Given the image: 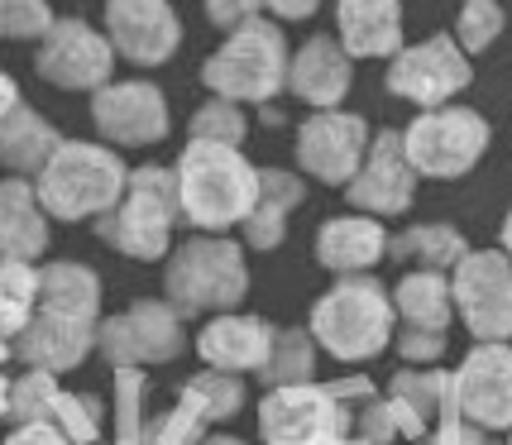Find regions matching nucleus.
I'll return each mask as SVG.
<instances>
[{
    "instance_id": "obj_23",
    "label": "nucleus",
    "mask_w": 512,
    "mask_h": 445,
    "mask_svg": "<svg viewBox=\"0 0 512 445\" xmlns=\"http://www.w3.org/2000/svg\"><path fill=\"white\" fill-rule=\"evenodd\" d=\"M48 211L39 206L34 187L24 178L0 182V259H20L29 264L48 245Z\"/></svg>"
},
{
    "instance_id": "obj_27",
    "label": "nucleus",
    "mask_w": 512,
    "mask_h": 445,
    "mask_svg": "<svg viewBox=\"0 0 512 445\" xmlns=\"http://www.w3.org/2000/svg\"><path fill=\"white\" fill-rule=\"evenodd\" d=\"M393 422H398L402 436H422L426 422L441 412L450 422V379L436 374V369H412V374H398L393 379Z\"/></svg>"
},
{
    "instance_id": "obj_32",
    "label": "nucleus",
    "mask_w": 512,
    "mask_h": 445,
    "mask_svg": "<svg viewBox=\"0 0 512 445\" xmlns=\"http://www.w3.org/2000/svg\"><path fill=\"white\" fill-rule=\"evenodd\" d=\"M240 398H245L240 379H235V374H221V369H211V374H201V379H192L182 388V402L197 412L201 422H221V417H230V412L240 407Z\"/></svg>"
},
{
    "instance_id": "obj_35",
    "label": "nucleus",
    "mask_w": 512,
    "mask_h": 445,
    "mask_svg": "<svg viewBox=\"0 0 512 445\" xmlns=\"http://www.w3.org/2000/svg\"><path fill=\"white\" fill-rule=\"evenodd\" d=\"M53 402H58V383H53V374H44V369L24 374L20 383H10V417L20 426L48 422V417H53Z\"/></svg>"
},
{
    "instance_id": "obj_3",
    "label": "nucleus",
    "mask_w": 512,
    "mask_h": 445,
    "mask_svg": "<svg viewBox=\"0 0 512 445\" xmlns=\"http://www.w3.org/2000/svg\"><path fill=\"white\" fill-rule=\"evenodd\" d=\"M288 63L292 53L283 29L268 20H249L201 63V82L235 106L240 101H273L288 87Z\"/></svg>"
},
{
    "instance_id": "obj_25",
    "label": "nucleus",
    "mask_w": 512,
    "mask_h": 445,
    "mask_svg": "<svg viewBox=\"0 0 512 445\" xmlns=\"http://www.w3.org/2000/svg\"><path fill=\"white\" fill-rule=\"evenodd\" d=\"M58 144H63V134L39 111H29L24 101L0 115V163L15 168V173H39L48 158L58 154Z\"/></svg>"
},
{
    "instance_id": "obj_40",
    "label": "nucleus",
    "mask_w": 512,
    "mask_h": 445,
    "mask_svg": "<svg viewBox=\"0 0 512 445\" xmlns=\"http://www.w3.org/2000/svg\"><path fill=\"white\" fill-rule=\"evenodd\" d=\"M436 445H498V441H489L484 431H474V426H465V422H446L436 431Z\"/></svg>"
},
{
    "instance_id": "obj_21",
    "label": "nucleus",
    "mask_w": 512,
    "mask_h": 445,
    "mask_svg": "<svg viewBox=\"0 0 512 445\" xmlns=\"http://www.w3.org/2000/svg\"><path fill=\"white\" fill-rule=\"evenodd\" d=\"M335 24L350 58H393L402 44V0H340Z\"/></svg>"
},
{
    "instance_id": "obj_9",
    "label": "nucleus",
    "mask_w": 512,
    "mask_h": 445,
    "mask_svg": "<svg viewBox=\"0 0 512 445\" xmlns=\"http://www.w3.org/2000/svg\"><path fill=\"white\" fill-rule=\"evenodd\" d=\"M259 431L268 445H340L350 431V412L312 383L273 388L259 412Z\"/></svg>"
},
{
    "instance_id": "obj_34",
    "label": "nucleus",
    "mask_w": 512,
    "mask_h": 445,
    "mask_svg": "<svg viewBox=\"0 0 512 445\" xmlns=\"http://www.w3.org/2000/svg\"><path fill=\"white\" fill-rule=\"evenodd\" d=\"M503 5L498 0H465L460 5V20H455V44L465 53H484V48L503 34Z\"/></svg>"
},
{
    "instance_id": "obj_14",
    "label": "nucleus",
    "mask_w": 512,
    "mask_h": 445,
    "mask_svg": "<svg viewBox=\"0 0 512 445\" xmlns=\"http://www.w3.org/2000/svg\"><path fill=\"white\" fill-rule=\"evenodd\" d=\"M91 120H96L101 139L144 149L168 134V96L154 82H106L91 101Z\"/></svg>"
},
{
    "instance_id": "obj_8",
    "label": "nucleus",
    "mask_w": 512,
    "mask_h": 445,
    "mask_svg": "<svg viewBox=\"0 0 512 445\" xmlns=\"http://www.w3.org/2000/svg\"><path fill=\"white\" fill-rule=\"evenodd\" d=\"M474 67H469V53L450 34H436V39H422L412 48H398L393 63H388V91L422 106V111H436L446 106L455 91L469 87Z\"/></svg>"
},
{
    "instance_id": "obj_10",
    "label": "nucleus",
    "mask_w": 512,
    "mask_h": 445,
    "mask_svg": "<svg viewBox=\"0 0 512 445\" xmlns=\"http://www.w3.org/2000/svg\"><path fill=\"white\" fill-rule=\"evenodd\" d=\"M39 77L63 91H101L111 82L115 48L106 34H96L82 20H53L44 39H39Z\"/></svg>"
},
{
    "instance_id": "obj_39",
    "label": "nucleus",
    "mask_w": 512,
    "mask_h": 445,
    "mask_svg": "<svg viewBox=\"0 0 512 445\" xmlns=\"http://www.w3.org/2000/svg\"><path fill=\"white\" fill-rule=\"evenodd\" d=\"M259 10H264V0H206V20L225 29V34H235L240 24L259 20Z\"/></svg>"
},
{
    "instance_id": "obj_4",
    "label": "nucleus",
    "mask_w": 512,
    "mask_h": 445,
    "mask_svg": "<svg viewBox=\"0 0 512 445\" xmlns=\"http://www.w3.org/2000/svg\"><path fill=\"white\" fill-rule=\"evenodd\" d=\"M178 216V173L173 168H134L125 182V197L106 216H96V230L106 245H115L130 259H158V254H168V235H173Z\"/></svg>"
},
{
    "instance_id": "obj_47",
    "label": "nucleus",
    "mask_w": 512,
    "mask_h": 445,
    "mask_svg": "<svg viewBox=\"0 0 512 445\" xmlns=\"http://www.w3.org/2000/svg\"><path fill=\"white\" fill-rule=\"evenodd\" d=\"M0 15H5V0H0Z\"/></svg>"
},
{
    "instance_id": "obj_29",
    "label": "nucleus",
    "mask_w": 512,
    "mask_h": 445,
    "mask_svg": "<svg viewBox=\"0 0 512 445\" xmlns=\"http://www.w3.org/2000/svg\"><path fill=\"white\" fill-rule=\"evenodd\" d=\"M469 249L460 240V230H450V225H412L407 235L393 240V259L402 264H422L426 273H441V268L460 264Z\"/></svg>"
},
{
    "instance_id": "obj_18",
    "label": "nucleus",
    "mask_w": 512,
    "mask_h": 445,
    "mask_svg": "<svg viewBox=\"0 0 512 445\" xmlns=\"http://www.w3.org/2000/svg\"><path fill=\"white\" fill-rule=\"evenodd\" d=\"M398 350L407 359H436L446 350V321H450V288L441 273H412L398 283Z\"/></svg>"
},
{
    "instance_id": "obj_41",
    "label": "nucleus",
    "mask_w": 512,
    "mask_h": 445,
    "mask_svg": "<svg viewBox=\"0 0 512 445\" xmlns=\"http://www.w3.org/2000/svg\"><path fill=\"white\" fill-rule=\"evenodd\" d=\"M10 445H67V436L53 431L48 422H34V426H20V431L10 436Z\"/></svg>"
},
{
    "instance_id": "obj_38",
    "label": "nucleus",
    "mask_w": 512,
    "mask_h": 445,
    "mask_svg": "<svg viewBox=\"0 0 512 445\" xmlns=\"http://www.w3.org/2000/svg\"><path fill=\"white\" fill-rule=\"evenodd\" d=\"M393 431H398V422H393V407H388V402H364V407H359L355 445H388Z\"/></svg>"
},
{
    "instance_id": "obj_19",
    "label": "nucleus",
    "mask_w": 512,
    "mask_h": 445,
    "mask_svg": "<svg viewBox=\"0 0 512 445\" xmlns=\"http://www.w3.org/2000/svg\"><path fill=\"white\" fill-rule=\"evenodd\" d=\"M355 82V67H350V53L326 39V34H316L307 44L292 53L288 63V87L297 101H307L316 111H335L340 101H345V91Z\"/></svg>"
},
{
    "instance_id": "obj_6",
    "label": "nucleus",
    "mask_w": 512,
    "mask_h": 445,
    "mask_svg": "<svg viewBox=\"0 0 512 445\" xmlns=\"http://www.w3.org/2000/svg\"><path fill=\"white\" fill-rule=\"evenodd\" d=\"M489 149V120L469 106L422 111L402 130V154L422 178H460Z\"/></svg>"
},
{
    "instance_id": "obj_43",
    "label": "nucleus",
    "mask_w": 512,
    "mask_h": 445,
    "mask_svg": "<svg viewBox=\"0 0 512 445\" xmlns=\"http://www.w3.org/2000/svg\"><path fill=\"white\" fill-rule=\"evenodd\" d=\"M15 106H20V87H15V77H10V72H0V115L15 111Z\"/></svg>"
},
{
    "instance_id": "obj_45",
    "label": "nucleus",
    "mask_w": 512,
    "mask_h": 445,
    "mask_svg": "<svg viewBox=\"0 0 512 445\" xmlns=\"http://www.w3.org/2000/svg\"><path fill=\"white\" fill-rule=\"evenodd\" d=\"M503 245H508V254H512V211H508V221H503Z\"/></svg>"
},
{
    "instance_id": "obj_17",
    "label": "nucleus",
    "mask_w": 512,
    "mask_h": 445,
    "mask_svg": "<svg viewBox=\"0 0 512 445\" xmlns=\"http://www.w3.org/2000/svg\"><path fill=\"white\" fill-rule=\"evenodd\" d=\"M96 345H101V355L111 359L115 369L158 364V359H173L182 350V326L163 302H139L125 316L106 321L96 331Z\"/></svg>"
},
{
    "instance_id": "obj_12",
    "label": "nucleus",
    "mask_w": 512,
    "mask_h": 445,
    "mask_svg": "<svg viewBox=\"0 0 512 445\" xmlns=\"http://www.w3.org/2000/svg\"><path fill=\"white\" fill-rule=\"evenodd\" d=\"M374 134L369 125L350 111H316L302 130H297V163L312 173V178L345 187L359 173V163L369 154Z\"/></svg>"
},
{
    "instance_id": "obj_36",
    "label": "nucleus",
    "mask_w": 512,
    "mask_h": 445,
    "mask_svg": "<svg viewBox=\"0 0 512 445\" xmlns=\"http://www.w3.org/2000/svg\"><path fill=\"white\" fill-rule=\"evenodd\" d=\"M48 426H53V431H63L67 441L87 445V441H96V436H101V407H96L91 398H72V393H58Z\"/></svg>"
},
{
    "instance_id": "obj_33",
    "label": "nucleus",
    "mask_w": 512,
    "mask_h": 445,
    "mask_svg": "<svg viewBox=\"0 0 512 445\" xmlns=\"http://www.w3.org/2000/svg\"><path fill=\"white\" fill-rule=\"evenodd\" d=\"M245 130H249L245 111H240L235 101H225V96L206 101V106L192 115V139H201V144H230V149H240Z\"/></svg>"
},
{
    "instance_id": "obj_2",
    "label": "nucleus",
    "mask_w": 512,
    "mask_h": 445,
    "mask_svg": "<svg viewBox=\"0 0 512 445\" xmlns=\"http://www.w3.org/2000/svg\"><path fill=\"white\" fill-rule=\"evenodd\" d=\"M125 182H130V168L120 163L115 149L63 139L58 154L39 168L34 197H39L48 216L82 221V216H106L115 201L125 197Z\"/></svg>"
},
{
    "instance_id": "obj_42",
    "label": "nucleus",
    "mask_w": 512,
    "mask_h": 445,
    "mask_svg": "<svg viewBox=\"0 0 512 445\" xmlns=\"http://www.w3.org/2000/svg\"><path fill=\"white\" fill-rule=\"evenodd\" d=\"M264 5L278 15V20H307L321 0H264Z\"/></svg>"
},
{
    "instance_id": "obj_20",
    "label": "nucleus",
    "mask_w": 512,
    "mask_h": 445,
    "mask_svg": "<svg viewBox=\"0 0 512 445\" xmlns=\"http://www.w3.org/2000/svg\"><path fill=\"white\" fill-rule=\"evenodd\" d=\"M91 345H96V331L91 321H77V316L63 312H39L29 316V326L15 340V355L29 364V369H44V374H63L72 364H82Z\"/></svg>"
},
{
    "instance_id": "obj_11",
    "label": "nucleus",
    "mask_w": 512,
    "mask_h": 445,
    "mask_svg": "<svg viewBox=\"0 0 512 445\" xmlns=\"http://www.w3.org/2000/svg\"><path fill=\"white\" fill-rule=\"evenodd\" d=\"M450 297L460 302L469 331L479 340H508L512 335V264L508 254H465L455 264V283H450Z\"/></svg>"
},
{
    "instance_id": "obj_31",
    "label": "nucleus",
    "mask_w": 512,
    "mask_h": 445,
    "mask_svg": "<svg viewBox=\"0 0 512 445\" xmlns=\"http://www.w3.org/2000/svg\"><path fill=\"white\" fill-rule=\"evenodd\" d=\"M312 335L307 331H273V350H268L264 359V374L273 388H297V383H307L312 379Z\"/></svg>"
},
{
    "instance_id": "obj_28",
    "label": "nucleus",
    "mask_w": 512,
    "mask_h": 445,
    "mask_svg": "<svg viewBox=\"0 0 512 445\" xmlns=\"http://www.w3.org/2000/svg\"><path fill=\"white\" fill-rule=\"evenodd\" d=\"M39 302H44V312H63V316H77V321H91V326H96L101 283H96V273L82 264H48L44 273H39Z\"/></svg>"
},
{
    "instance_id": "obj_26",
    "label": "nucleus",
    "mask_w": 512,
    "mask_h": 445,
    "mask_svg": "<svg viewBox=\"0 0 512 445\" xmlns=\"http://www.w3.org/2000/svg\"><path fill=\"white\" fill-rule=\"evenodd\" d=\"M307 197L302 178H292L283 168H259V201L245 216V240L254 249H273L288 235V211Z\"/></svg>"
},
{
    "instance_id": "obj_30",
    "label": "nucleus",
    "mask_w": 512,
    "mask_h": 445,
    "mask_svg": "<svg viewBox=\"0 0 512 445\" xmlns=\"http://www.w3.org/2000/svg\"><path fill=\"white\" fill-rule=\"evenodd\" d=\"M39 307V273L20 259H0V340L20 335Z\"/></svg>"
},
{
    "instance_id": "obj_1",
    "label": "nucleus",
    "mask_w": 512,
    "mask_h": 445,
    "mask_svg": "<svg viewBox=\"0 0 512 445\" xmlns=\"http://www.w3.org/2000/svg\"><path fill=\"white\" fill-rule=\"evenodd\" d=\"M178 201L182 216L201 230H230L245 225L259 201V168L230 144H201L192 139L178 158Z\"/></svg>"
},
{
    "instance_id": "obj_46",
    "label": "nucleus",
    "mask_w": 512,
    "mask_h": 445,
    "mask_svg": "<svg viewBox=\"0 0 512 445\" xmlns=\"http://www.w3.org/2000/svg\"><path fill=\"white\" fill-rule=\"evenodd\" d=\"M206 445H245V441H230V436H216V441H206Z\"/></svg>"
},
{
    "instance_id": "obj_16",
    "label": "nucleus",
    "mask_w": 512,
    "mask_h": 445,
    "mask_svg": "<svg viewBox=\"0 0 512 445\" xmlns=\"http://www.w3.org/2000/svg\"><path fill=\"white\" fill-rule=\"evenodd\" d=\"M450 412L479 426H512V350L479 345L450 379Z\"/></svg>"
},
{
    "instance_id": "obj_24",
    "label": "nucleus",
    "mask_w": 512,
    "mask_h": 445,
    "mask_svg": "<svg viewBox=\"0 0 512 445\" xmlns=\"http://www.w3.org/2000/svg\"><path fill=\"white\" fill-rule=\"evenodd\" d=\"M383 249H388V235L369 216H340V221L321 225L316 235V259L335 273H359V268L379 264Z\"/></svg>"
},
{
    "instance_id": "obj_22",
    "label": "nucleus",
    "mask_w": 512,
    "mask_h": 445,
    "mask_svg": "<svg viewBox=\"0 0 512 445\" xmlns=\"http://www.w3.org/2000/svg\"><path fill=\"white\" fill-rule=\"evenodd\" d=\"M201 359L221 374H240V369H264L268 350H273V331L254 316H221L211 321L197 340Z\"/></svg>"
},
{
    "instance_id": "obj_5",
    "label": "nucleus",
    "mask_w": 512,
    "mask_h": 445,
    "mask_svg": "<svg viewBox=\"0 0 512 445\" xmlns=\"http://www.w3.org/2000/svg\"><path fill=\"white\" fill-rule=\"evenodd\" d=\"M388 331H393V302L383 297L374 278H345L312 312V335L335 359L379 355L388 345Z\"/></svg>"
},
{
    "instance_id": "obj_7",
    "label": "nucleus",
    "mask_w": 512,
    "mask_h": 445,
    "mask_svg": "<svg viewBox=\"0 0 512 445\" xmlns=\"http://www.w3.org/2000/svg\"><path fill=\"white\" fill-rule=\"evenodd\" d=\"M249 288L245 254L230 240H187L168 264V297L178 312L235 307Z\"/></svg>"
},
{
    "instance_id": "obj_13",
    "label": "nucleus",
    "mask_w": 512,
    "mask_h": 445,
    "mask_svg": "<svg viewBox=\"0 0 512 445\" xmlns=\"http://www.w3.org/2000/svg\"><path fill=\"white\" fill-rule=\"evenodd\" d=\"M106 39L125 63H168L182 44L178 10L168 0H106Z\"/></svg>"
},
{
    "instance_id": "obj_15",
    "label": "nucleus",
    "mask_w": 512,
    "mask_h": 445,
    "mask_svg": "<svg viewBox=\"0 0 512 445\" xmlns=\"http://www.w3.org/2000/svg\"><path fill=\"white\" fill-rule=\"evenodd\" d=\"M345 197H350V206L369 211V216H402L412 206V197H417V168L402 154L398 130L374 134L359 173L345 182Z\"/></svg>"
},
{
    "instance_id": "obj_37",
    "label": "nucleus",
    "mask_w": 512,
    "mask_h": 445,
    "mask_svg": "<svg viewBox=\"0 0 512 445\" xmlns=\"http://www.w3.org/2000/svg\"><path fill=\"white\" fill-rule=\"evenodd\" d=\"M48 29H53V10H48V0H5L0 39H44Z\"/></svg>"
},
{
    "instance_id": "obj_44",
    "label": "nucleus",
    "mask_w": 512,
    "mask_h": 445,
    "mask_svg": "<svg viewBox=\"0 0 512 445\" xmlns=\"http://www.w3.org/2000/svg\"><path fill=\"white\" fill-rule=\"evenodd\" d=\"M5 412H10V383L0 379V417H5Z\"/></svg>"
}]
</instances>
